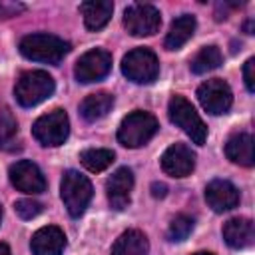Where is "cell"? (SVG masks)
<instances>
[{
	"instance_id": "cell-3",
	"label": "cell",
	"mask_w": 255,
	"mask_h": 255,
	"mask_svg": "<svg viewBox=\"0 0 255 255\" xmlns=\"http://www.w3.org/2000/svg\"><path fill=\"white\" fill-rule=\"evenodd\" d=\"M54 88H56L54 78L48 72L30 70L18 78V82L14 86V96L20 106L34 108V106L42 104L44 100H48L54 94Z\"/></svg>"
},
{
	"instance_id": "cell-13",
	"label": "cell",
	"mask_w": 255,
	"mask_h": 255,
	"mask_svg": "<svg viewBox=\"0 0 255 255\" xmlns=\"http://www.w3.org/2000/svg\"><path fill=\"white\" fill-rule=\"evenodd\" d=\"M239 199V189L227 179H213L205 187V201L215 213H223L237 207Z\"/></svg>"
},
{
	"instance_id": "cell-27",
	"label": "cell",
	"mask_w": 255,
	"mask_h": 255,
	"mask_svg": "<svg viewBox=\"0 0 255 255\" xmlns=\"http://www.w3.org/2000/svg\"><path fill=\"white\" fill-rule=\"evenodd\" d=\"M243 78H245V86L247 92H255V58H249L243 66Z\"/></svg>"
},
{
	"instance_id": "cell-16",
	"label": "cell",
	"mask_w": 255,
	"mask_h": 255,
	"mask_svg": "<svg viewBox=\"0 0 255 255\" xmlns=\"http://www.w3.org/2000/svg\"><path fill=\"white\" fill-rule=\"evenodd\" d=\"M223 239L233 249H245V247L253 245V239H255L253 221L247 217H233V219L225 221Z\"/></svg>"
},
{
	"instance_id": "cell-2",
	"label": "cell",
	"mask_w": 255,
	"mask_h": 255,
	"mask_svg": "<svg viewBox=\"0 0 255 255\" xmlns=\"http://www.w3.org/2000/svg\"><path fill=\"white\" fill-rule=\"evenodd\" d=\"M157 128H159V124H157L155 116H151L149 112H143V110H135L122 120V124L118 128V141L124 147H131V149L141 147L155 135Z\"/></svg>"
},
{
	"instance_id": "cell-31",
	"label": "cell",
	"mask_w": 255,
	"mask_h": 255,
	"mask_svg": "<svg viewBox=\"0 0 255 255\" xmlns=\"http://www.w3.org/2000/svg\"><path fill=\"white\" fill-rule=\"evenodd\" d=\"M193 255H213V253H207V251H199V253H193Z\"/></svg>"
},
{
	"instance_id": "cell-14",
	"label": "cell",
	"mask_w": 255,
	"mask_h": 255,
	"mask_svg": "<svg viewBox=\"0 0 255 255\" xmlns=\"http://www.w3.org/2000/svg\"><path fill=\"white\" fill-rule=\"evenodd\" d=\"M131 187H133V173L129 167H120L110 175V179L106 181V193L112 209L122 211L129 205Z\"/></svg>"
},
{
	"instance_id": "cell-12",
	"label": "cell",
	"mask_w": 255,
	"mask_h": 255,
	"mask_svg": "<svg viewBox=\"0 0 255 255\" xmlns=\"http://www.w3.org/2000/svg\"><path fill=\"white\" fill-rule=\"evenodd\" d=\"M195 167V153L185 143L169 145L161 155V169L171 177H187Z\"/></svg>"
},
{
	"instance_id": "cell-11",
	"label": "cell",
	"mask_w": 255,
	"mask_h": 255,
	"mask_svg": "<svg viewBox=\"0 0 255 255\" xmlns=\"http://www.w3.org/2000/svg\"><path fill=\"white\" fill-rule=\"evenodd\" d=\"M8 175H10L12 185L18 191H22V193L36 195V193H42L46 189V177H44V173L30 159H20V161L12 163Z\"/></svg>"
},
{
	"instance_id": "cell-9",
	"label": "cell",
	"mask_w": 255,
	"mask_h": 255,
	"mask_svg": "<svg viewBox=\"0 0 255 255\" xmlns=\"http://www.w3.org/2000/svg\"><path fill=\"white\" fill-rule=\"evenodd\" d=\"M197 100L201 104V108L211 114V116H221L225 114L231 104H233V94L231 88L225 80L221 78H211L207 82H203L197 88Z\"/></svg>"
},
{
	"instance_id": "cell-25",
	"label": "cell",
	"mask_w": 255,
	"mask_h": 255,
	"mask_svg": "<svg viewBox=\"0 0 255 255\" xmlns=\"http://www.w3.org/2000/svg\"><path fill=\"white\" fill-rule=\"evenodd\" d=\"M191 231H193V217H189V215H175L171 219V223H169L167 237H169V241H185Z\"/></svg>"
},
{
	"instance_id": "cell-22",
	"label": "cell",
	"mask_w": 255,
	"mask_h": 255,
	"mask_svg": "<svg viewBox=\"0 0 255 255\" xmlns=\"http://www.w3.org/2000/svg\"><path fill=\"white\" fill-rule=\"evenodd\" d=\"M22 147L18 135V122L8 108L0 112V149L2 151H18Z\"/></svg>"
},
{
	"instance_id": "cell-32",
	"label": "cell",
	"mask_w": 255,
	"mask_h": 255,
	"mask_svg": "<svg viewBox=\"0 0 255 255\" xmlns=\"http://www.w3.org/2000/svg\"><path fill=\"white\" fill-rule=\"evenodd\" d=\"M0 223H2V207H0Z\"/></svg>"
},
{
	"instance_id": "cell-8",
	"label": "cell",
	"mask_w": 255,
	"mask_h": 255,
	"mask_svg": "<svg viewBox=\"0 0 255 255\" xmlns=\"http://www.w3.org/2000/svg\"><path fill=\"white\" fill-rule=\"evenodd\" d=\"M124 26L135 38L153 36L161 26V14H159V10L155 6L137 2V4H131V6L126 8Z\"/></svg>"
},
{
	"instance_id": "cell-23",
	"label": "cell",
	"mask_w": 255,
	"mask_h": 255,
	"mask_svg": "<svg viewBox=\"0 0 255 255\" xmlns=\"http://www.w3.org/2000/svg\"><path fill=\"white\" fill-rule=\"evenodd\" d=\"M221 60H223V56H221V52H219L217 46H203L191 58L189 68H191L193 74H207V72L219 68L221 66Z\"/></svg>"
},
{
	"instance_id": "cell-26",
	"label": "cell",
	"mask_w": 255,
	"mask_h": 255,
	"mask_svg": "<svg viewBox=\"0 0 255 255\" xmlns=\"http://www.w3.org/2000/svg\"><path fill=\"white\" fill-rule=\"evenodd\" d=\"M14 211L22 219H34L36 215L42 213V203L40 201H34V199H18L14 203Z\"/></svg>"
},
{
	"instance_id": "cell-7",
	"label": "cell",
	"mask_w": 255,
	"mask_h": 255,
	"mask_svg": "<svg viewBox=\"0 0 255 255\" xmlns=\"http://www.w3.org/2000/svg\"><path fill=\"white\" fill-rule=\"evenodd\" d=\"M32 133L34 137L46 145V147H56V145H62L66 139H68V133H70V120H68V114L60 108L40 116L34 126H32Z\"/></svg>"
},
{
	"instance_id": "cell-18",
	"label": "cell",
	"mask_w": 255,
	"mask_h": 255,
	"mask_svg": "<svg viewBox=\"0 0 255 255\" xmlns=\"http://www.w3.org/2000/svg\"><path fill=\"white\" fill-rule=\"evenodd\" d=\"M225 155L233 161V163H239L243 167H251L255 163V157H253V137L251 133H235L227 139L225 143Z\"/></svg>"
},
{
	"instance_id": "cell-5",
	"label": "cell",
	"mask_w": 255,
	"mask_h": 255,
	"mask_svg": "<svg viewBox=\"0 0 255 255\" xmlns=\"http://www.w3.org/2000/svg\"><path fill=\"white\" fill-rule=\"evenodd\" d=\"M167 114H169V120L191 137L193 143H197V145L205 143V139H207V126L203 124V120L199 118V114L195 112V108L191 106L189 100H185L183 96H173L169 100Z\"/></svg>"
},
{
	"instance_id": "cell-4",
	"label": "cell",
	"mask_w": 255,
	"mask_h": 255,
	"mask_svg": "<svg viewBox=\"0 0 255 255\" xmlns=\"http://www.w3.org/2000/svg\"><path fill=\"white\" fill-rule=\"evenodd\" d=\"M92 183L86 175H82L80 171L76 169H68L62 177V183H60V195H62V201H64V207L68 209V213L72 217H80L90 199H92Z\"/></svg>"
},
{
	"instance_id": "cell-10",
	"label": "cell",
	"mask_w": 255,
	"mask_h": 255,
	"mask_svg": "<svg viewBox=\"0 0 255 255\" xmlns=\"http://www.w3.org/2000/svg\"><path fill=\"white\" fill-rule=\"evenodd\" d=\"M110 70H112V54L102 48H96L80 56V60L76 62L74 74L78 82L92 84V82L104 80L110 74Z\"/></svg>"
},
{
	"instance_id": "cell-29",
	"label": "cell",
	"mask_w": 255,
	"mask_h": 255,
	"mask_svg": "<svg viewBox=\"0 0 255 255\" xmlns=\"http://www.w3.org/2000/svg\"><path fill=\"white\" fill-rule=\"evenodd\" d=\"M165 185L163 183H151V195L153 197H163L165 195Z\"/></svg>"
},
{
	"instance_id": "cell-1",
	"label": "cell",
	"mask_w": 255,
	"mask_h": 255,
	"mask_svg": "<svg viewBox=\"0 0 255 255\" xmlns=\"http://www.w3.org/2000/svg\"><path fill=\"white\" fill-rule=\"evenodd\" d=\"M20 52L24 58L34 62L58 64L70 52V44L60 36L38 32V34H28L20 40Z\"/></svg>"
},
{
	"instance_id": "cell-15",
	"label": "cell",
	"mask_w": 255,
	"mask_h": 255,
	"mask_svg": "<svg viewBox=\"0 0 255 255\" xmlns=\"http://www.w3.org/2000/svg\"><path fill=\"white\" fill-rule=\"evenodd\" d=\"M34 255H62L66 247V235L56 225L40 227L30 241Z\"/></svg>"
},
{
	"instance_id": "cell-6",
	"label": "cell",
	"mask_w": 255,
	"mask_h": 255,
	"mask_svg": "<svg viewBox=\"0 0 255 255\" xmlns=\"http://www.w3.org/2000/svg\"><path fill=\"white\" fill-rule=\"evenodd\" d=\"M122 74L133 84H151L159 74V60L149 48H133L122 60Z\"/></svg>"
},
{
	"instance_id": "cell-28",
	"label": "cell",
	"mask_w": 255,
	"mask_h": 255,
	"mask_svg": "<svg viewBox=\"0 0 255 255\" xmlns=\"http://www.w3.org/2000/svg\"><path fill=\"white\" fill-rule=\"evenodd\" d=\"M24 6L22 4H8V2H2L0 4V18H12L16 16L18 12H22Z\"/></svg>"
},
{
	"instance_id": "cell-30",
	"label": "cell",
	"mask_w": 255,
	"mask_h": 255,
	"mask_svg": "<svg viewBox=\"0 0 255 255\" xmlns=\"http://www.w3.org/2000/svg\"><path fill=\"white\" fill-rule=\"evenodd\" d=\"M0 255H12L10 253V247L6 243H0Z\"/></svg>"
},
{
	"instance_id": "cell-24",
	"label": "cell",
	"mask_w": 255,
	"mask_h": 255,
	"mask_svg": "<svg viewBox=\"0 0 255 255\" xmlns=\"http://www.w3.org/2000/svg\"><path fill=\"white\" fill-rule=\"evenodd\" d=\"M116 159V153L112 149H106V147H92V149H86L80 153V161L82 165L88 169V171H104L106 167H110Z\"/></svg>"
},
{
	"instance_id": "cell-21",
	"label": "cell",
	"mask_w": 255,
	"mask_h": 255,
	"mask_svg": "<svg viewBox=\"0 0 255 255\" xmlns=\"http://www.w3.org/2000/svg\"><path fill=\"white\" fill-rule=\"evenodd\" d=\"M193 32H195V18L191 14H181L171 22L163 44L167 50H179L193 36Z\"/></svg>"
},
{
	"instance_id": "cell-17",
	"label": "cell",
	"mask_w": 255,
	"mask_h": 255,
	"mask_svg": "<svg viewBox=\"0 0 255 255\" xmlns=\"http://www.w3.org/2000/svg\"><path fill=\"white\" fill-rule=\"evenodd\" d=\"M80 12L84 16L86 28L96 32V30H102L110 22L112 12H114V4L110 0H88V2L80 4Z\"/></svg>"
},
{
	"instance_id": "cell-20",
	"label": "cell",
	"mask_w": 255,
	"mask_h": 255,
	"mask_svg": "<svg viewBox=\"0 0 255 255\" xmlns=\"http://www.w3.org/2000/svg\"><path fill=\"white\" fill-rule=\"evenodd\" d=\"M147 251H149L147 237L139 229L124 231L112 247V255H147Z\"/></svg>"
},
{
	"instance_id": "cell-19",
	"label": "cell",
	"mask_w": 255,
	"mask_h": 255,
	"mask_svg": "<svg viewBox=\"0 0 255 255\" xmlns=\"http://www.w3.org/2000/svg\"><path fill=\"white\" fill-rule=\"evenodd\" d=\"M114 106V96L108 94V92H96V94H90L82 100L80 104V114L86 122H98L102 118L108 116V112L112 110Z\"/></svg>"
}]
</instances>
